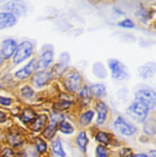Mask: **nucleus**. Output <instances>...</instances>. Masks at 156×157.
Returning <instances> with one entry per match:
<instances>
[{
	"mask_svg": "<svg viewBox=\"0 0 156 157\" xmlns=\"http://www.w3.org/2000/svg\"><path fill=\"white\" fill-rule=\"evenodd\" d=\"M5 120H6V115L3 113L0 112V122L3 121H5Z\"/></svg>",
	"mask_w": 156,
	"mask_h": 157,
	"instance_id": "nucleus-34",
	"label": "nucleus"
},
{
	"mask_svg": "<svg viewBox=\"0 0 156 157\" xmlns=\"http://www.w3.org/2000/svg\"><path fill=\"white\" fill-rule=\"evenodd\" d=\"M60 59L66 63V62L69 60V55H68L67 53H64V54H62V55L60 56Z\"/></svg>",
	"mask_w": 156,
	"mask_h": 157,
	"instance_id": "nucleus-33",
	"label": "nucleus"
},
{
	"mask_svg": "<svg viewBox=\"0 0 156 157\" xmlns=\"http://www.w3.org/2000/svg\"><path fill=\"white\" fill-rule=\"evenodd\" d=\"M55 132H56L55 127H53V126H48V127L45 130V132H44V136L47 137L48 139H50V138L55 134Z\"/></svg>",
	"mask_w": 156,
	"mask_h": 157,
	"instance_id": "nucleus-24",
	"label": "nucleus"
},
{
	"mask_svg": "<svg viewBox=\"0 0 156 157\" xmlns=\"http://www.w3.org/2000/svg\"><path fill=\"white\" fill-rule=\"evenodd\" d=\"M150 155H151V156L152 157H155V151H152V152H150Z\"/></svg>",
	"mask_w": 156,
	"mask_h": 157,
	"instance_id": "nucleus-36",
	"label": "nucleus"
},
{
	"mask_svg": "<svg viewBox=\"0 0 156 157\" xmlns=\"http://www.w3.org/2000/svg\"><path fill=\"white\" fill-rule=\"evenodd\" d=\"M97 157H108L107 150L103 146H98V148H97Z\"/></svg>",
	"mask_w": 156,
	"mask_h": 157,
	"instance_id": "nucleus-28",
	"label": "nucleus"
},
{
	"mask_svg": "<svg viewBox=\"0 0 156 157\" xmlns=\"http://www.w3.org/2000/svg\"><path fill=\"white\" fill-rule=\"evenodd\" d=\"M3 157H14V154L10 149L6 148L3 152Z\"/></svg>",
	"mask_w": 156,
	"mask_h": 157,
	"instance_id": "nucleus-31",
	"label": "nucleus"
},
{
	"mask_svg": "<svg viewBox=\"0 0 156 157\" xmlns=\"http://www.w3.org/2000/svg\"><path fill=\"white\" fill-rule=\"evenodd\" d=\"M22 94L26 97V98H30L33 96V90L30 87L26 86L25 88L22 89Z\"/></svg>",
	"mask_w": 156,
	"mask_h": 157,
	"instance_id": "nucleus-27",
	"label": "nucleus"
},
{
	"mask_svg": "<svg viewBox=\"0 0 156 157\" xmlns=\"http://www.w3.org/2000/svg\"><path fill=\"white\" fill-rule=\"evenodd\" d=\"M78 144L79 146V148L85 152L86 151V145H87V143H88V139H87V136H86V133L85 132H80L78 136Z\"/></svg>",
	"mask_w": 156,
	"mask_h": 157,
	"instance_id": "nucleus-17",
	"label": "nucleus"
},
{
	"mask_svg": "<svg viewBox=\"0 0 156 157\" xmlns=\"http://www.w3.org/2000/svg\"><path fill=\"white\" fill-rule=\"evenodd\" d=\"M148 108L143 105V103L137 101L135 103H133L131 106H130V108L127 110V113L131 119H133L134 121H143L145 120V118L148 114Z\"/></svg>",
	"mask_w": 156,
	"mask_h": 157,
	"instance_id": "nucleus-2",
	"label": "nucleus"
},
{
	"mask_svg": "<svg viewBox=\"0 0 156 157\" xmlns=\"http://www.w3.org/2000/svg\"><path fill=\"white\" fill-rule=\"evenodd\" d=\"M89 92L94 94L95 96L97 97H101L102 95H104L106 93V89L105 87L102 85V84H94V85H91L89 88Z\"/></svg>",
	"mask_w": 156,
	"mask_h": 157,
	"instance_id": "nucleus-13",
	"label": "nucleus"
},
{
	"mask_svg": "<svg viewBox=\"0 0 156 157\" xmlns=\"http://www.w3.org/2000/svg\"><path fill=\"white\" fill-rule=\"evenodd\" d=\"M64 119V117L62 116V115H60V114H57V113H55V114H53L52 116H51V120H52V121L54 122V123H56V122H58V121H60L61 122V121Z\"/></svg>",
	"mask_w": 156,
	"mask_h": 157,
	"instance_id": "nucleus-30",
	"label": "nucleus"
},
{
	"mask_svg": "<svg viewBox=\"0 0 156 157\" xmlns=\"http://www.w3.org/2000/svg\"><path fill=\"white\" fill-rule=\"evenodd\" d=\"M37 68V60L34 59H32L26 67H24L23 69H21L20 71H18L16 73V76L19 78H28L33 71L34 70Z\"/></svg>",
	"mask_w": 156,
	"mask_h": 157,
	"instance_id": "nucleus-10",
	"label": "nucleus"
},
{
	"mask_svg": "<svg viewBox=\"0 0 156 157\" xmlns=\"http://www.w3.org/2000/svg\"><path fill=\"white\" fill-rule=\"evenodd\" d=\"M81 83V78L77 72H70L65 78V85L66 87L72 91L77 90Z\"/></svg>",
	"mask_w": 156,
	"mask_h": 157,
	"instance_id": "nucleus-6",
	"label": "nucleus"
},
{
	"mask_svg": "<svg viewBox=\"0 0 156 157\" xmlns=\"http://www.w3.org/2000/svg\"><path fill=\"white\" fill-rule=\"evenodd\" d=\"M119 26L120 27H124V28H133L134 27V24L132 23L131 20L130 19H126V20H123L122 22L119 23Z\"/></svg>",
	"mask_w": 156,
	"mask_h": 157,
	"instance_id": "nucleus-29",
	"label": "nucleus"
},
{
	"mask_svg": "<svg viewBox=\"0 0 156 157\" xmlns=\"http://www.w3.org/2000/svg\"><path fill=\"white\" fill-rule=\"evenodd\" d=\"M16 49H17V43L15 42V40L6 39L3 41L1 46V51H2V55L6 59L10 58L15 53Z\"/></svg>",
	"mask_w": 156,
	"mask_h": 157,
	"instance_id": "nucleus-7",
	"label": "nucleus"
},
{
	"mask_svg": "<svg viewBox=\"0 0 156 157\" xmlns=\"http://www.w3.org/2000/svg\"><path fill=\"white\" fill-rule=\"evenodd\" d=\"M144 132L148 134H154L155 132V122L154 120L152 119L147 121L144 125Z\"/></svg>",
	"mask_w": 156,
	"mask_h": 157,
	"instance_id": "nucleus-18",
	"label": "nucleus"
},
{
	"mask_svg": "<svg viewBox=\"0 0 156 157\" xmlns=\"http://www.w3.org/2000/svg\"><path fill=\"white\" fill-rule=\"evenodd\" d=\"M37 149H38L39 153H44L46 151V149H47V144L41 139L37 140Z\"/></svg>",
	"mask_w": 156,
	"mask_h": 157,
	"instance_id": "nucleus-26",
	"label": "nucleus"
},
{
	"mask_svg": "<svg viewBox=\"0 0 156 157\" xmlns=\"http://www.w3.org/2000/svg\"><path fill=\"white\" fill-rule=\"evenodd\" d=\"M93 71H94V74L99 77V78H105L107 73H106V70L104 68V66L101 63V62H98V63H95L94 67H93Z\"/></svg>",
	"mask_w": 156,
	"mask_h": 157,
	"instance_id": "nucleus-15",
	"label": "nucleus"
},
{
	"mask_svg": "<svg viewBox=\"0 0 156 157\" xmlns=\"http://www.w3.org/2000/svg\"><path fill=\"white\" fill-rule=\"evenodd\" d=\"M50 78V74L48 72H39L35 77V83L37 86H43L47 83V81Z\"/></svg>",
	"mask_w": 156,
	"mask_h": 157,
	"instance_id": "nucleus-14",
	"label": "nucleus"
},
{
	"mask_svg": "<svg viewBox=\"0 0 156 157\" xmlns=\"http://www.w3.org/2000/svg\"><path fill=\"white\" fill-rule=\"evenodd\" d=\"M52 59H53V53H52V51H50V50L45 51L42 54V56H41V58L39 59V64H38L39 68H40V69L47 68L51 63Z\"/></svg>",
	"mask_w": 156,
	"mask_h": 157,
	"instance_id": "nucleus-11",
	"label": "nucleus"
},
{
	"mask_svg": "<svg viewBox=\"0 0 156 157\" xmlns=\"http://www.w3.org/2000/svg\"><path fill=\"white\" fill-rule=\"evenodd\" d=\"M97 112H98V119L97 122L99 124H101L105 119H106V114H107V107L104 103H99L97 105Z\"/></svg>",
	"mask_w": 156,
	"mask_h": 157,
	"instance_id": "nucleus-12",
	"label": "nucleus"
},
{
	"mask_svg": "<svg viewBox=\"0 0 156 157\" xmlns=\"http://www.w3.org/2000/svg\"><path fill=\"white\" fill-rule=\"evenodd\" d=\"M2 60H3V59H2V57H1V56H0V64H1V63H2Z\"/></svg>",
	"mask_w": 156,
	"mask_h": 157,
	"instance_id": "nucleus-37",
	"label": "nucleus"
},
{
	"mask_svg": "<svg viewBox=\"0 0 156 157\" xmlns=\"http://www.w3.org/2000/svg\"><path fill=\"white\" fill-rule=\"evenodd\" d=\"M134 157H148L146 155H143V154H139V155H136Z\"/></svg>",
	"mask_w": 156,
	"mask_h": 157,
	"instance_id": "nucleus-35",
	"label": "nucleus"
},
{
	"mask_svg": "<svg viewBox=\"0 0 156 157\" xmlns=\"http://www.w3.org/2000/svg\"><path fill=\"white\" fill-rule=\"evenodd\" d=\"M0 103L3 104V105H9L11 103V100L10 99H7V98L0 97Z\"/></svg>",
	"mask_w": 156,
	"mask_h": 157,
	"instance_id": "nucleus-32",
	"label": "nucleus"
},
{
	"mask_svg": "<svg viewBox=\"0 0 156 157\" xmlns=\"http://www.w3.org/2000/svg\"><path fill=\"white\" fill-rule=\"evenodd\" d=\"M46 121H47V118L45 117L44 115L39 116V117L35 121V122H34V124H33V129H34L35 131H39V130H40L41 127L44 125V123H45Z\"/></svg>",
	"mask_w": 156,
	"mask_h": 157,
	"instance_id": "nucleus-21",
	"label": "nucleus"
},
{
	"mask_svg": "<svg viewBox=\"0 0 156 157\" xmlns=\"http://www.w3.org/2000/svg\"><path fill=\"white\" fill-rule=\"evenodd\" d=\"M140 71H141V76H143V78H145L151 77V76L153 75V73H154V71L151 70V69H150L149 67H147V66L141 68Z\"/></svg>",
	"mask_w": 156,
	"mask_h": 157,
	"instance_id": "nucleus-23",
	"label": "nucleus"
},
{
	"mask_svg": "<svg viewBox=\"0 0 156 157\" xmlns=\"http://www.w3.org/2000/svg\"><path fill=\"white\" fill-rule=\"evenodd\" d=\"M6 9L7 11H9L8 13L14 15H24L26 13V6L25 5L20 2V1H12V2H8L7 5L6 6Z\"/></svg>",
	"mask_w": 156,
	"mask_h": 157,
	"instance_id": "nucleus-8",
	"label": "nucleus"
},
{
	"mask_svg": "<svg viewBox=\"0 0 156 157\" xmlns=\"http://www.w3.org/2000/svg\"><path fill=\"white\" fill-rule=\"evenodd\" d=\"M114 126H115V129L117 130L118 132H120L123 135H128L129 136V135L133 134L136 132V129L132 125L127 123L122 118H118L116 121H115V123H114Z\"/></svg>",
	"mask_w": 156,
	"mask_h": 157,
	"instance_id": "nucleus-5",
	"label": "nucleus"
},
{
	"mask_svg": "<svg viewBox=\"0 0 156 157\" xmlns=\"http://www.w3.org/2000/svg\"><path fill=\"white\" fill-rule=\"evenodd\" d=\"M35 118V113L31 111V110H26L24 111L23 113V115H22V120L25 121V122H28L29 121H31L32 119Z\"/></svg>",
	"mask_w": 156,
	"mask_h": 157,
	"instance_id": "nucleus-22",
	"label": "nucleus"
},
{
	"mask_svg": "<svg viewBox=\"0 0 156 157\" xmlns=\"http://www.w3.org/2000/svg\"><path fill=\"white\" fill-rule=\"evenodd\" d=\"M32 51H33V47L31 43H29V41L22 42L21 44L18 45L17 48L15 51L16 53L14 57V62L17 64L22 62L32 54Z\"/></svg>",
	"mask_w": 156,
	"mask_h": 157,
	"instance_id": "nucleus-3",
	"label": "nucleus"
},
{
	"mask_svg": "<svg viewBox=\"0 0 156 157\" xmlns=\"http://www.w3.org/2000/svg\"><path fill=\"white\" fill-rule=\"evenodd\" d=\"M16 17L10 13H0V29L12 27L16 24Z\"/></svg>",
	"mask_w": 156,
	"mask_h": 157,
	"instance_id": "nucleus-9",
	"label": "nucleus"
},
{
	"mask_svg": "<svg viewBox=\"0 0 156 157\" xmlns=\"http://www.w3.org/2000/svg\"><path fill=\"white\" fill-rule=\"evenodd\" d=\"M52 150H53V152L56 155H59V156L61 157H66V155H65V153L63 151L62 144H61L60 141L57 140V141H55L53 143V144H52Z\"/></svg>",
	"mask_w": 156,
	"mask_h": 157,
	"instance_id": "nucleus-16",
	"label": "nucleus"
},
{
	"mask_svg": "<svg viewBox=\"0 0 156 157\" xmlns=\"http://www.w3.org/2000/svg\"><path fill=\"white\" fill-rule=\"evenodd\" d=\"M136 100L145 105L148 110H154L155 107V92L152 90H143L135 94Z\"/></svg>",
	"mask_w": 156,
	"mask_h": 157,
	"instance_id": "nucleus-1",
	"label": "nucleus"
},
{
	"mask_svg": "<svg viewBox=\"0 0 156 157\" xmlns=\"http://www.w3.org/2000/svg\"><path fill=\"white\" fill-rule=\"evenodd\" d=\"M93 112H91V111H89V112H87V113H85L81 117H80V123L82 124V125H88L90 121H91V120H92V118H93Z\"/></svg>",
	"mask_w": 156,
	"mask_h": 157,
	"instance_id": "nucleus-19",
	"label": "nucleus"
},
{
	"mask_svg": "<svg viewBox=\"0 0 156 157\" xmlns=\"http://www.w3.org/2000/svg\"><path fill=\"white\" fill-rule=\"evenodd\" d=\"M97 140L101 143H104V144H107L109 142V137L106 133L102 132H100L98 134H97Z\"/></svg>",
	"mask_w": 156,
	"mask_h": 157,
	"instance_id": "nucleus-25",
	"label": "nucleus"
},
{
	"mask_svg": "<svg viewBox=\"0 0 156 157\" xmlns=\"http://www.w3.org/2000/svg\"><path fill=\"white\" fill-rule=\"evenodd\" d=\"M109 67L112 71V75L114 78L122 79L126 78L127 71L125 70V67L116 59H110L109 60Z\"/></svg>",
	"mask_w": 156,
	"mask_h": 157,
	"instance_id": "nucleus-4",
	"label": "nucleus"
},
{
	"mask_svg": "<svg viewBox=\"0 0 156 157\" xmlns=\"http://www.w3.org/2000/svg\"><path fill=\"white\" fill-rule=\"evenodd\" d=\"M59 127H60V131L64 133H71L74 131L73 127L67 121H61Z\"/></svg>",
	"mask_w": 156,
	"mask_h": 157,
	"instance_id": "nucleus-20",
	"label": "nucleus"
}]
</instances>
